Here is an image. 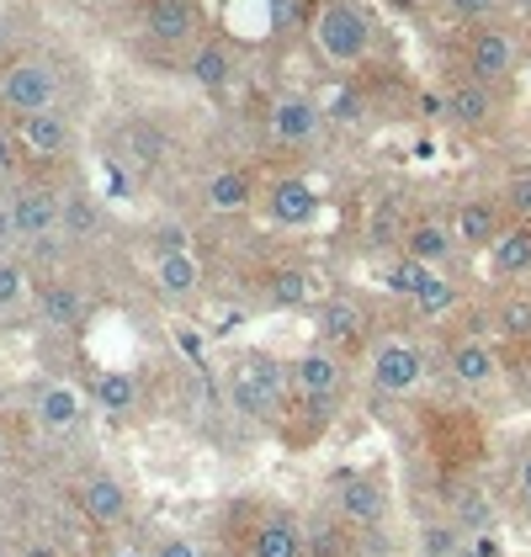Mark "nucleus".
<instances>
[{
    "mask_svg": "<svg viewBox=\"0 0 531 557\" xmlns=\"http://www.w3.org/2000/svg\"><path fill=\"white\" fill-rule=\"evenodd\" d=\"M505 5H510L516 16H531V0H505Z\"/></svg>",
    "mask_w": 531,
    "mask_h": 557,
    "instance_id": "43",
    "label": "nucleus"
},
{
    "mask_svg": "<svg viewBox=\"0 0 531 557\" xmlns=\"http://www.w3.org/2000/svg\"><path fill=\"white\" fill-rule=\"evenodd\" d=\"M319 128H324V112H319V101H309V96H276L271 112H266V133L276 144H287V149L313 144Z\"/></svg>",
    "mask_w": 531,
    "mask_h": 557,
    "instance_id": "8",
    "label": "nucleus"
},
{
    "mask_svg": "<svg viewBox=\"0 0 531 557\" xmlns=\"http://www.w3.org/2000/svg\"><path fill=\"white\" fill-rule=\"evenodd\" d=\"M516 494H521V515L531 520V446H521L516 457Z\"/></svg>",
    "mask_w": 531,
    "mask_h": 557,
    "instance_id": "38",
    "label": "nucleus"
},
{
    "mask_svg": "<svg viewBox=\"0 0 531 557\" xmlns=\"http://www.w3.org/2000/svg\"><path fill=\"white\" fill-rule=\"evenodd\" d=\"M409 302H415V313H420V319H446V313L457 308V282L442 276V271H431V276H425V287H420Z\"/></svg>",
    "mask_w": 531,
    "mask_h": 557,
    "instance_id": "27",
    "label": "nucleus"
},
{
    "mask_svg": "<svg viewBox=\"0 0 531 557\" xmlns=\"http://www.w3.org/2000/svg\"><path fill=\"white\" fill-rule=\"evenodd\" d=\"M90 398H96V409L101 414H112V420H128L133 409H138V377L133 372H96V383H90Z\"/></svg>",
    "mask_w": 531,
    "mask_h": 557,
    "instance_id": "23",
    "label": "nucleus"
},
{
    "mask_svg": "<svg viewBox=\"0 0 531 557\" xmlns=\"http://www.w3.org/2000/svg\"><path fill=\"white\" fill-rule=\"evenodd\" d=\"M155 282H160V293H165V298H192V293L202 287V265L192 260V250H181V256H160L155 260Z\"/></svg>",
    "mask_w": 531,
    "mask_h": 557,
    "instance_id": "25",
    "label": "nucleus"
},
{
    "mask_svg": "<svg viewBox=\"0 0 531 557\" xmlns=\"http://www.w3.org/2000/svg\"><path fill=\"white\" fill-rule=\"evenodd\" d=\"M335 510H341L346 525L372 531V525H383V515H388V488H383L378 478H346L341 494H335Z\"/></svg>",
    "mask_w": 531,
    "mask_h": 557,
    "instance_id": "13",
    "label": "nucleus"
},
{
    "mask_svg": "<svg viewBox=\"0 0 531 557\" xmlns=\"http://www.w3.org/2000/svg\"><path fill=\"white\" fill-rule=\"evenodd\" d=\"M287 372H293L298 398H309V404H330V398L346 387V361H341L330 345H313V350H304Z\"/></svg>",
    "mask_w": 531,
    "mask_h": 557,
    "instance_id": "6",
    "label": "nucleus"
},
{
    "mask_svg": "<svg viewBox=\"0 0 531 557\" xmlns=\"http://www.w3.org/2000/svg\"><path fill=\"white\" fill-rule=\"evenodd\" d=\"M494 330L505 341H531V293H510L494 308Z\"/></svg>",
    "mask_w": 531,
    "mask_h": 557,
    "instance_id": "28",
    "label": "nucleus"
},
{
    "mask_svg": "<svg viewBox=\"0 0 531 557\" xmlns=\"http://www.w3.org/2000/svg\"><path fill=\"white\" fill-rule=\"evenodd\" d=\"M442 112L457 128H489V123H494V96H489V86H479V81H457V86L446 90Z\"/></svg>",
    "mask_w": 531,
    "mask_h": 557,
    "instance_id": "21",
    "label": "nucleus"
},
{
    "mask_svg": "<svg viewBox=\"0 0 531 557\" xmlns=\"http://www.w3.org/2000/svg\"><path fill=\"white\" fill-rule=\"evenodd\" d=\"M462 547H468V536H462V525H452V520L420 531V557H462Z\"/></svg>",
    "mask_w": 531,
    "mask_h": 557,
    "instance_id": "31",
    "label": "nucleus"
},
{
    "mask_svg": "<svg viewBox=\"0 0 531 557\" xmlns=\"http://www.w3.org/2000/svg\"><path fill=\"white\" fill-rule=\"evenodd\" d=\"M0 107L16 112V117L59 107V70L44 64V59H22V64L0 70Z\"/></svg>",
    "mask_w": 531,
    "mask_h": 557,
    "instance_id": "3",
    "label": "nucleus"
},
{
    "mask_svg": "<svg viewBox=\"0 0 531 557\" xmlns=\"http://www.w3.org/2000/svg\"><path fill=\"white\" fill-rule=\"evenodd\" d=\"M250 202H256V181H250V171L229 165V171H219L208 181V208H213V213H245Z\"/></svg>",
    "mask_w": 531,
    "mask_h": 557,
    "instance_id": "24",
    "label": "nucleus"
},
{
    "mask_svg": "<svg viewBox=\"0 0 531 557\" xmlns=\"http://www.w3.org/2000/svg\"><path fill=\"white\" fill-rule=\"evenodd\" d=\"M33 298H38V313H44L53 330H75L86 319V298H81V287L70 276H44L33 287Z\"/></svg>",
    "mask_w": 531,
    "mask_h": 557,
    "instance_id": "19",
    "label": "nucleus"
},
{
    "mask_svg": "<svg viewBox=\"0 0 531 557\" xmlns=\"http://www.w3.org/2000/svg\"><path fill=\"white\" fill-rule=\"evenodd\" d=\"M144 27H149V38H155V44L181 48V44H192V38H197L202 11H197V0H149Z\"/></svg>",
    "mask_w": 531,
    "mask_h": 557,
    "instance_id": "16",
    "label": "nucleus"
},
{
    "mask_svg": "<svg viewBox=\"0 0 531 557\" xmlns=\"http://www.w3.org/2000/svg\"><path fill=\"white\" fill-rule=\"evenodd\" d=\"M266 213L276 218L282 228H309L319 218V191H313L304 175H282L266 186Z\"/></svg>",
    "mask_w": 531,
    "mask_h": 557,
    "instance_id": "12",
    "label": "nucleus"
},
{
    "mask_svg": "<svg viewBox=\"0 0 531 557\" xmlns=\"http://www.w3.org/2000/svg\"><path fill=\"white\" fill-rule=\"evenodd\" d=\"M16 245V218H11V202H0V256H11Z\"/></svg>",
    "mask_w": 531,
    "mask_h": 557,
    "instance_id": "39",
    "label": "nucleus"
},
{
    "mask_svg": "<svg viewBox=\"0 0 531 557\" xmlns=\"http://www.w3.org/2000/svg\"><path fill=\"white\" fill-rule=\"evenodd\" d=\"M155 557H202V547L192 542V536H181V531H165L155 547H149Z\"/></svg>",
    "mask_w": 531,
    "mask_h": 557,
    "instance_id": "37",
    "label": "nucleus"
},
{
    "mask_svg": "<svg viewBox=\"0 0 531 557\" xmlns=\"http://www.w3.org/2000/svg\"><path fill=\"white\" fill-rule=\"evenodd\" d=\"M192 81L202 90H229V81H234V53L223 44H202L192 53Z\"/></svg>",
    "mask_w": 531,
    "mask_h": 557,
    "instance_id": "26",
    "label": "nucleus"
},
{
    "mask_svg": "<svg viewBox=\"0 0 531 557\" xmlns=\"http://www.w3.org/2000/svg\"><path fill=\"white\" fill-rule=\"evenodd\" d=\"M0 457H5V441H0Z\"/></svg>",
    "mask_w": 531,
    "mask_h": 557,
    "instance_id": "46",
    "label": "nucleus"
},
{
    "mask_svg": "<svg viewBox=\"0 0 531 557\" xmlns=\"http://www.w3.org/2000/svg\"><path fill=\"white\" fill-rule=\"evenodd\" d=\"M516 59H521V48H516V38H510L499 22H484V27H473V33H468V48H462L468 81H479V86H499V81L516 70Z\"/></svg>",
    "mask_w": 531,
    "mask_h": 557,
    "instance_id": "4",
    "label": "nucleus"
},
{
    "mask_svg": "<svg viewBox=\"0 0 531 557\" xmlns=\"http://www.w3.org/2000/svg\"><path fill=\"white\" fill-rule=\"evenodd\" d=\"M505 213L521 218V223H531V171H516L510 181H505Z\"/></svg>",
    "mask_w": 531,
    "mask_h": 557,
    "instance_id": "34",
    "label": "nucleus"
},
{
    "mask_svg": "<svg viewBox=\"0 0 531 557\" xmlns=\"http://www.w3.org/2000/svg\"><path fill=\"white\" fill-rule=\"evenodd\" d=\"M367 377H372L378 393L404 398V393H415V387L425 383V356H420V345L404 341V335H383V341L367 350Z\"/></svg>",
    "mask_w": 531,
    "mask_h": 557,
    "instance_id": "2",
    "label": "nucleus"
},
{
    "mask_svg": "<svg viewBox=\"0 0 531 557\" xmlns=\"http://www.w3.org/2000/svg\"><path fill=\"white\" fill-rule=\"evenodd\" d=\"M75 505H81V515H86L96 531H112V525L128 520V488L112 472H86L75 483Z\"/></svg>",
    "mask_w": 531,
    "mask_h": 557,
    "instance_id": "5",
    "label": "nucleus"
},
{
    "mask_svg": "<svg viewBox=\"0 0 531 557\" xmlns=\"http://www.w3.org/2000/svg\"><path fill=\"white\" fill-rule=\"evenodd\" d=\"M457 520H462V531L484 536L489 525H494V510L484 505V494H462V499H457Z\"/></svg>",
    "mask_w": 531,
    "mask_h": 557,
    "instance_id": "35",
    "label": "nucleus"
},
{
    "mask_svg": "<svg viewBox=\"0 0 531 557\" xmlns=\"http://www.w3.org/2000/svg\"><path fill=\"white\" fill-rule=\"evenodd\" d=\"M245 557H309V531L293 515H266L245 542Z\"/></svg>",
    "mask_w": 531,
    "mask_h": 557,
    "instance_id": "14",
    "label": "nucleus"
},
{
    "mask_svg": "<svg viewBox=\"0 0 531 557\" xmlns=\"http://www.w3.org/2000/svg\"><path fill=\"white\" fill-rule=\"evenodd\" d=\"M446 372H452L462 387H494V383H499V356H494V345H489V341L468 335V341L452 345Z\"/></svg>",
    "mask_w": 531,
    "mask_h": 557,
    "instance_id": "17",
    "label": "nucleus"
},
{
    "mask_svg": "<svg viewBox=\"0 0 531 557\" xmlns=\"http://www.w3.org/2000/svg\"><path fill=\"white\" fill-rule=\"evenodd\" d=\"M33 276H27V265L22 260H11V256H0V313H16L22 302L33 298Z\"/></svg>",
    "mask_w": 531,
    "mask_h": 557,
    "instance_id": "29",
    "label": "nucleus"
},
{
    "mask_svg": "<svg viewBox=\"0 0 531 557\" xmlns=\"http://www.w3.org/2000/svg\"><path fill=\"white\" fill-rule=\"evenodd\" d=\"M266 5H276V11H282V5H287V0H266Z\"/></svg>",
    "mask_w": 531,
    "mask_h": 557,
    "instance_id": "45",
    "label": "nucleus"
},
{
    "mask_svg": "<svg viewBox=\"0 0 531 557\" xmlns=\"http://www.w3.org/2000/svg\"><path fill=\"white\" fill-rule=\"evenodd\" d=\"M128 154H133V165H160L165 160V133L155 128L149 117H138L128 128Z\"/></svg>",
    "mask_w": 531,
    "mask_h": 557,
    "instance_id": "30",
    "label": "nucleus"
},
{
    "mask_svg": "<svg viewBox=\"0 0 531 557\" xmlns=\"http://www.w3.org/2000/svg\"><path fill=\"white\" fill-rule=\"evenodd\" d=\"M16 165V144H11V133H0V175Z\"/></svg>",
    "mask_w": 531,
    "mask_h": 557,
    "instance_id": "40",
    "label": "nucleus"
},
{
    "mask_svg": "<svg viewBox=\"0 0 531 557\" xmlns=\"http://www.w3.org/2000/svg\"><path fill=\"white\" fill-rule=\"evenodd\" d=\"M11 218H16V239H48L64 223V197L48 186H22L11 197Z\"/></svg>",
    "mask_w": 531,
    "mask_h": 557,
    "instance_id": "9",
    "label": "nucleus"
},
{
    "mask_svg": "<svg viewBox=\"0 0 531 557\" xmlns=\"http://www.w3.org/2000/svg\"><path fill=\"white\" fill-rule=\"evenodd\" d=\"M489 271H494L499 282H527L531 276V223H510V228L494 239Z\"/></svg>",
    "mask_w": 531,
    "mask_h": 557,
    "instance_id": "20",
    "label": "nucleus"
},
{
    "mask_svg": "<svg viewBox=\"0 0 531 557\" xmlns=\"http://www.w3.org/2000/svg\"><path fill=\"white\" fill-rule=\"evenodd\" d=\"M313 44H319V53L330 64L351 70V64H361L372 53V22H367V11L356 0H324L313 11Z\"/></svg>",
    "mask_w": 531,
    "mask_h": 557,
    "instance_id": "1",
    "label": "nucleus"
},
{
    "mask_svg": "<svg viewBox=\"0 0 531 557\" xmlns=\"http://www.w3.org/2000/svg\"><path fill=\"white\" fill-rule=\"evenodd\" d=\"M313 293H319V282H313L309 265H282V271H271L266 276V308H309Z\"/></svg>",
    "mask_w": 531,
    "mask_h": 557,
    "instance_id": "22",
    "label": "nucleus"
},
{
    "mask_svg": "<svg viewBox=\"0 0 531 557\" xmlns=\"http://www.w3.org/2000/svg\"><path fill=\"white\" fill-rule=\"evenodd\" d=\"M398 245H404V256L420 260V265H431V271H442L446 260L462 250L457 234H452V223H442V218H420V223H409Z\"/></svg>",
    "mask_w": 531,
    "mask_h": 557,
    "instance_id": "15",
    "label": "nucleus"
},
{
    "mask_svg": "<svg viewBox=\"0 0 531 557\" xmlns=\"http://www.w3.org/2000/svg\"><path fill=\"white\" fill-rule=\"evenodd\" d=\"M367 302L351 298V293H330V298L319 302V341L330 345V350H341V345H361L367 341Z\"/></svg>",
    "mask_w": 531,
    "mask_h": 557,
    "instance_id": "10",
    "label": "nucleus"
},
{
    "mask_svg": "<svg viewBox=\"0 0 531 557\" xmlns=\"http://www.w3.org/2000/svg\"><path fill=\"white\" fill-rule=\"evenodd\" d=\"M107 557H155L149 547H138V542H123V547H112Z\"/></svg>",
    "mask_w": 531,
    "mask_h": 557,
    "instance_id": "41",
    "label": "nucleus"
},
{
    "mask_svg": "<svg viewBox=\"0 0 531 557\" xmlns=\"http://www.w3.org/2000/svg\"><path fill=\"white\" fill-rule=\"evenodd\" d=\"M27 557H59V547H44V542H38V547H27Z\"/></svg>",
    "mask_w": 531,
    "mask_h": 557,
    "instance_id": "42",
    "label": "nucleus"
},
{
    "mask_svg": "<svg viewBox=\"0 0 531 557\" xmlns=\"http://www.w3.org/2000/svg\"><path fill=\"white\" fill-rule=\"evenodd\" d=\"M96 223H101V208H96V197H86V191H75V197H64V234H75V239H86V234H96Z\"/></svg>",
    "mask_w": 531,
    "mask_h": 557,
    "instance_id": "32",
    "label": "nucleus"
},
{
    "mask_svg": "<svg viewBox=\"0 0 531 557\" xmlns=\"http://www.w3.org/2000/svg\"><path fill=\"white\" fill-rule=\"evenodd\" d=\"M505 228H510V223H505V202H499V197H468V202H457V213H452V234H457L462 250H484L489 256Z\"/></svg>",
    "mask_w": 531,
    "mask_h": 557,
    "instance_id": "7",
    "label": "nucleus"
},
{
    "mask_svg": "<svg viewBox=\"0 0 531 557\" xmlns=\"http://www.w3.org/2000/svg\"><path fill=\"white\" fill-rule=\"evenodd\" d=\"M499 5H505V0H446V11H452L457 22H473V27H484Z\"/></svg>",
    "mask_w": 531,
    "mask_h": 557,
    "instance_id": "36",
    "label": "nucleus"
},
{
    "mask_svg": "<svg viewBox=\"0 0 531 557\" xmlns=\"http://www.w3.org/2000/svg\"><path fill=\"white\" fill-rule=\"evenodd\" d=\"M11 44V22H5V16H0V48Z\"/></svg>",
    "mask_w": 531,
    "mask_h": 557,
    "instance_id": "44",
    "label": "nucleus"
},
{
    "mask_svg": "<svg viewBox=\"0 0 531 557\" xmlns=\"http://www.w3.org/2000/svg\"><path fill=\"white\" fill-rule=\"evenodd\" d=\"M425 276H431V265H420V260H409V256H398L388 265V287H394L398 298H415L425 287Z\"/></svg>",
    "mask_w": 531,
    "mask_h": 557,
    "instance_id": "33",
    "label": "nucleus"
},
{
    "mask_svg": "<svg viewBox=\"0 0 531 557\" xmlns=\"http://www.w3.org/2000/svg\"><path fill=\"white\" fill-rule=\"evenodd\" d=\"M81 414H86V404H81V393L70 383H48V387H38V398H33V420H38V430H48V435H70V430L81 425Z\"/></svg>",
    "mask_w": 531,
    "mask_h": 557,
    "instance_id": "18",
    "label": "nucleus"
},
{
    "mask_svg": "<svg viewBox=\"0 0 531 557\" xmlns=\"http://www.w3.org/2000/svg\"><path fill=\"white\" fill-rule=\"evenodd\" d=\"M16 138H22V149H33L38 160H64V154L75 149V128H70V117H64L59 107L33 112V117H16Z\"/></svg>",
    "mask_w": 531,
    "mask_h": 557,
    "instance_id": "11",
    "label": "nucleus"
}]
</instances>
